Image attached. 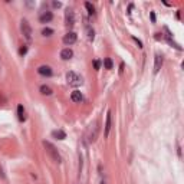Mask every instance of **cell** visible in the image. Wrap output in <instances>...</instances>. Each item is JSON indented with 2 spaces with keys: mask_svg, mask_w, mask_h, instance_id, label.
<instances>
[{
  "mask_svg": "<svg viewBox=\"0 0 184 184\" xmlns=\"http://www.w3.org/2000/svg\"><path fill=\"white\" fill-rule=\"evenodd\" d=\"M151 20L155 22V15H154V13H151Z\"/></svg>",
  "mask_w": 184,
  "mask_h": 184,
  "instance_id": "cell-22",
  "label": "cell"
},
{
  "mask_svg": "<svg viewBox=\"0 0 184 184\" xmlns=\"http://www.w3.org/2000/svg\"><path fill=\"white\" fill-rule=\"evenodd\" d=\"M72 56H73V50H72L71 48H66V49H63L62 52H61V58H62L63 61H69Z\"/></svg>",
  "mask_w": 184,
  "mask_h": 184,
  "instance_id": "cell-8",
  "label": "cell"
},
{
  "mask_svg": "<svg viewBox=\"0 0 184 184\" xmlns=\"http://www.w3.org/2000/svg\"><path fill=\"white\" fill-rule=\"evenodd\" d=\"M38 72H39V75H42V76H50L52 75V68L48 66V65H42V66L38 68Z\"/></svg>",
  "mask_w": 184,
  "mask_h": 184,
  "instance_id": "cell-7",
  "label": "cell"
},
{
  "mask_svg": "<svg viewBox=\"0 0 184 184\" xmlns=\"http://www.w3.org/2000/svg\"><path fill=\"white\" fill-rule=\"evenodd\" d=\"M20 29H22V33H23L25 39L27 42H30V40H32V27H30L29 22L23 19V20H22V25H20Z\"/></svg>",
  "mask_w": 184,
  "mask_h": 184,
  "instance_id": "cell-2",
  "label": "cell"
},
{
  "mask_svg": "<svg viewBox=\"0 0 184 184\" xmlns=\"http://www.w3.org/2000/svg\"><path fill=\"white\" fill-rule=\"evenodd\" d=\"M40 94H42V95H52V89H50L48 85H42V86H40Z\"/></svg>",
  "mask_w": 184,
  "mask_h": 184,
  "instance_id": "cell-14",
  "label": "cell"
},
{
  "mask_svg": "<svg viewBox=\"0 0 184 184\" xmlns=\"http://www.w3.org/2000/svg\"><path fill=\"white\" fill-rule=\"evenodd\" d=\"M163 66V55L160 53H155V58H154V73H158L160 69Z\"/></svg>",
  "mask_w": 184,
  "mask_h": 184,
  "instance_id": "cell-6",
  "label": "cell"
},
{
  "mask_svg": "<svg viewBox=\"0 0 184 184\" xmlns=\"http://www.w3.org/2000/svg\"><path fill=\"white\" fill-rule=\"evenodd\" d=\"M104 65H105V69H112V61L109 58H105Z\"/></svg>",
  "mask_w": 184,
  "mask_h": 184,
  "instance_id": "cell-16",
  "label": "cell"
},
{
  "mask_svg": "<svg viewBox=\"0 0 184 184\" xmlns=\"http://www.w3.org/2000/svg\"><path fill=\"white\" fill-rule=\"evenodd\" d=\"M52 19H53V15H52V12H43L42 15H40V17H39L40 23H48V22H50Z\"/></svg>",
  "mask_w": 184,
  "mask_h": 184,
  "instance_id": "cell-9",
  "label": "cell"
},
{
  "mask_svg": "<svg viewBox=\"0 0 184 184\" xmlns=\"http://www.w3.org/2000/svg\"><path fill=\"white\" fill-rule=\"evenodd\" d=\"M94 66H95V69H99V62L95 61V62H94Z\"/></svg>",
  "mask_w": 184,
  "mask_h": 184,
  "instance_id": "cell-21",
  "label": "cell"
},
{
  "mask_svg": "<svg viewBox=\"0 0 184 184\" xmlns=\"http://www.w3.org/2000/svg\"><path fill=\"white\" fill-rule=\"evenodd\" d=\"M52 137L56 138V140H65V138H66V134H65L62 130H56V131L52 132Z\"/></svg>",
  "mask_w": 184,
  "mask_h": 184,
  "instance_id": "cell-11",
  "label": "cell"
},
{
  "mask_svg": "<svg viewBox=\"0 0 184 184\" xmlns=\"http://www.w3.org/2000/svg\"><path fill=\"white\" fill-rule=\"evenodd\" d=\"M43 147H45V150H46V153L50 155V158L53 160L55 163H61V155H59V153H58V150H56V147L52 144V142H49V141H43Z\"/></svg>",
  "mask_w": 184,
  "mask_h": 184,
  "instance_id": "cell-1",
  "label": "cell"
},
{
  "mask_svg": "<svg viewBox=\"0 0 184 184\" xmlns=\"http://www.w3.org/2000/svg\"><path fill=\"white\" fill-rule=\"evenodd\" d=\"M26 52H27V48H26V46H22L20 50H19V53H20V55H25Z\"/></svg>",
  "mask_w": 184,
  "mask_h": 184,
  "instance_id": "cell-19",
  "label": "cell"
},
{
  "mask_svg": "<svg viewBox=\"0 0 184 184\" xmlns=\"http://www.w3.org/2000/svg\"><path fill=\"white\" fill-rule=\"evenodd\" d=\"M71 99L73 101V102H81V101H82V94H81L79 91H73L71 95Z\"/></svg>",
  "mask_w": 184,
  "mask_h": 184,
  "instance_id": "cell-12",
  "label": "cell"
},
{
  "mask_svg": "<svg viewBox=\"0 0 184 184\" xmlns=\"http://www.w3.org/2000/svg\"><path fill=\"white\" fill-rule=\"evenodd\" d=\"M85 7H86V10H88L89 15H94V13H95V7H94V4L89 3V2H86V3H85Z\"/></svg>",
  "mask_w": 184,
  "mask_h": 184,
  "instance_id": "cell-15",
  "label": "cell"
},
{
  "mask_svg": "<svg viewBox=\"0 0 184 184\" xmlns=\"http://www.w3.org/2000/svg\"><path fill=\"white\" fill-rule=\"evenodd\" d=\"M76 39H78V36H76L75 32H68V33L63 36V43H65V45H72V43L76 42Z\"/></svg>",
  "mask_w": 184,
  "mask_h": 184,
  "instance_id": "cell-5",
  "label": "cell"
},
{
  "mask_svg": "<svg viewBox=\"0 0 184 184\" xmlns=\"http://www.w3.org/2000/svg\"><path fill=\"white\" fill-rule=\"evenodd\" d=\"M65 22H66L68 26H73L75 25V13L72 9H68L65 12Z\"/></svg>",
  "mask_w": 184,
  "mask_h": 184,
  "instance_id": "cell-4",
  "label": "cell"
},
{
  "mask_svg": "<svg viewBox=\"0 0 184 184\" xmlns=\"http://www.w3.org/2000/svg\"><path fill=\"white\" fill-rule=\"evenodd\" d=\"M86 32H88V39H89V40H94V38H95V32H94V29L88 27Z\"/></svg>",
  "mask_w": 184,
  "mask_h": 184,
  "instance_id": "cell-18",
  "label": "cell"
},
{
  "mask_svg": "<svg viewBox=\"0 0 184 184\" xmlns=\"http://www.w3.org/2000/svg\"><path fill=\"white\" fill-rule=\"evenodd\" d=\"M109 130H111V112L107 114V121H105V137L109 135Z\"/></svg>",
  "mask_w": 184,
  "mask_h": 184,
  "instance_id": "cell-10",
  "label": "cell"
},
{
  "mask_svg": "<svg viewBox=\"0 0 184 184\" xmlns=\"http://www.w3.org/2000/svg\"><path fill=\"white\" fill-rule=\"evenodd\" d=\"M17 117H19V119H20V121H25V119H26L25 109H23V107H22V105H19V107H17Z\"/></svg>",
  "mask_w": 184,
  "mask_h": 184,
  "instance_id": "cell-13",
  "label": "cell"
},
{
  "mask_svg": "<svg viewBox=\"0 0 184 184\" xmlns=\"http://www.w3.org/2000/svg\"><path fill=\"white\" fill-rule=\"evenodd\" d=\"M42 35L43 36H50V35H53V29H50V27H45L42 30Z\"/></svg>",
  "mask_w": 184,
  "mask_h": 184,
  "instance_id": "cell-17",
  "label": "cell"
},
{
  "mask_svg": "<svg viewBox=\"0 0 184 184\" xmlns=\"http://www.w3.org/2000/svg\"><path fill=\"white\" fill-rule=\"evenodd\" d=\"M52 6H53V7H61V6H62V3H61V2H53V3H52Z\"/></svg>",
  "mask_w": 184,
  "mask_h": 184,
  "instance_id": "cell-20",
  "label": "cell"
},
{
  "mask_svg": "<svg viewBox=\"0 0 184 184\" xmlns=\"http://www.w3.org/2000/svg\"><path fill=\"white\" fill-rule=\"evenodd\" d=\"M66 79H68V84L71 85V86H79L82 84V79H81V76L75 72H68L66 75Z\"/></svg>",
  "mask_w": 184,
  "mask_h": 184,
  "instance_id": "cell-3",
  "label": "cell"
}]
</instances>
